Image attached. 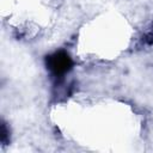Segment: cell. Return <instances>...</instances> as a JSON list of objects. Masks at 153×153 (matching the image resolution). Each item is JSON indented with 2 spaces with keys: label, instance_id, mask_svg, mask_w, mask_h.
Instances as JSON below:
<instances>
[{
  "label": "cell",
  "instance_id": "7a4b0ae2",
  "mask_svg": "<svg viewBox=\"0 0 153 153\" xmlns=\"http://www.w3.org/2000/svg\"><path fill=\"white\" fill-rule=\"evenodd\" d=\"M143 42L148 45H153V25L151 26V29L145 33L143 36Z\"/></svg>",
  "mask_w": 153,
  "mask_h": 153
},
{
  "label": "cell",
  "instance_id": "6da1fadb",
  "mask_svg": "<svg viewBox=\"0 0 153 153\" xmlns=\"http://www.w3.org/2000/svg\"><path fill=\"white\" fill-rule=\"evenodd\" d=\"M73 65V59L63 49L55 50L45 56V67L56 85L63 81L65 76L72 71Z\"/></svg>",
  "mask_w": 153,
  "mask_h": 153
}]
</instances>
